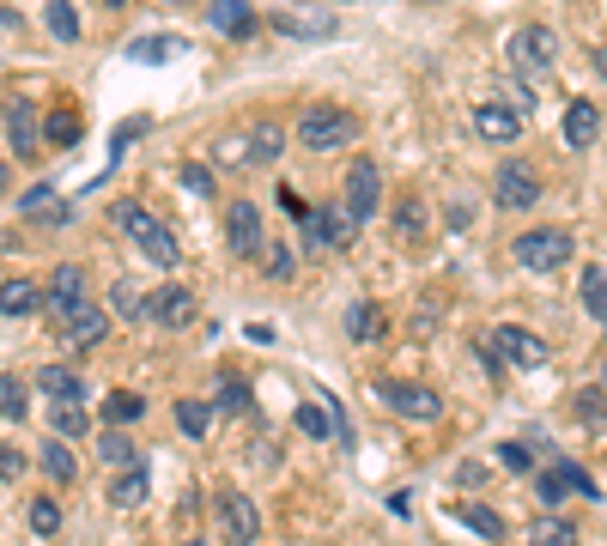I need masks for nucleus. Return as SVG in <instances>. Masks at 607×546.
<instances>
[{
    "mask_svg": "<svg viewBox=\"0 0 607 546\" xmlns=\"http://www.w3.org/2000/svg\"><path fill=\"white\" fill-rule=\"evenodd\" d=\"M146 492H152V480H146V468L134 462V468L116 474V486H110V504H116V510H140Z\"/></svg>",
    "mask_w": 607,
    "mask_h": 546,
    "instance_id": "23",
    "label": "nucleus"
},
{
    "mask_svg": "<svg viewBox=\"0 0 607 546\" xmlns=\"http://www.w3.org/2000/svg\"><path fill=\"white\" fill-rule=\"evenodd\" d=\"M49 310H61V316H73L85 304V273L73 268V261H67V268H55V280H49Z\"/></svg>",
    "mask_w": 607,
    "mask_h": 546,
    "instance_id": "16",
    "label": "nucleus"
},
{
    "mask_svg": "<svg viewBox=\"0 0 607 546\" xmlns=\"http://www.w3.org/2000/svg\"><path fill=\"white\" fill-rule=\"evenodd\" d=\"M499 468H504V474H535V455H528V443H499Z\"/></svg>",
    "mask_w": 607,
    "mask_h": 546,
    "instance_id": "42",
    "label": "nucleus"
},
{
    "mask_svg": "<svg viewBox=\"0 0 607 546\" xmlns=\"http://www.w3.org/2000/svg\"><path fill=\"white\" fill-rule=\"evenodd\" d=\"M267 273H274V280H291V273H298V261H291V243H267V261H262Z\"/></svg>",
    "mask_w": 607,
    "mask_h": 546,
    "instance_id": "43",
    "label": "nucleus"
},
{
    "mask_svg": "<svg viewBox=\"0 0 607 546\" xmlns=\"http://www.w3.org/2000/svg\"><path fill=\"white\" fill-rule=\"evenodd\" d=\"M577 413L589 419V425H595V419H607V389H583L577 395Z\"/></svg>",
    "mask_w": 607,
    "mask_h": 546,
    "instance_id": "46",
    "label": "nucleus"
},
{
    "mask_svg": "<svg viewBox=\"0 0 607 546\" xmlns=\"http://www.w3.org/2000/svg\"><path fill=\"white\" fill-rule=\"evenodd\" d=\"M396 225H401V231H420V225H425V207H420V195H408V201H401V207H396Z\"/></svg>",
    "mask_w": 607,
    "mask_h": 546,
    "instance_id": "48",
    "label": "nucleus"
},
{
    "mask_svg": "<svg viewBox=\"0 0 607 546\" xmlns=\"http://www.w3.org/2000/svg\"><path fill=\"white\" fill-rule=\"evenodd\" d=\"M171 7H176V0H171Z\"/></svg>",
    "mask_w": 607,
    "mask_h": 546,
    "instance_id": "52",
    "label": "nucleus"
},
{
    "mask_svg": "<svg viewBox=\"0 0 607 546\" xmlns=\"http://www.w3.org/2000/svg\"><path fill=\"white\" fill-rule=\"evenodd\" d=\"M104 7H128V0H104Z\"/></svg>",
    "mask_w": 607,
    "mask_h": 546,
    "instance_id": "51",
    "label": "nucleus"
},
{
    "mask_svg": "<svg viewBox=\"0 0 607 546\" xmlns=\"http://www.w3.org/2000/svg\"><path fill=\"white\" fill-rule=\"evenodd\" d=\"M104 334H110V310H92V304H80V310L67 316V340H73V346H98Z\"/></svg>",
    "mask_w": 607,
    "mask_h": 546,
    "instance_id": "22",
    "label": "nucleus"
},
{
    "mask_svg": "<svg viewBox=\"0 0 607 546\" xmlns=\"http://www.w3.org/2000/svg\"><path fill=\"white\" fill-rule=\"evenodd\" d=\"M279 146H286V134H279L274 122H255V128L243 134V170H250V164H274Z\"/></svg>",
    "mask_w": 607,
    "mask_h": 546,
    "instance_id": "20",
    "label": "nucleus"
},
{
    "mask_svg": "<svg viewBox=\"0 0 607 546\" xmlns=\"http://www.w3.org/2000/svg\"><path fill=\"white\" fill-rule=\"evenodd\" d=\"M595 134H602V110L589 104V98H571V110H565V140L577 146H595Z\"/></svg>",
    "mask_w": 607,
    "mask_h": 546,
    "instance_id": "19",
    "label": "nucleus"
},
{
    "mask_svg": "<svg viewBox=\"0 0 607 546\" xmlns=\"http://www.w3.org/2000/svg\"><path fill=\"white\" fill-rule=\"evenodd\" d=\"M449 516L462 522V528H474L480 541H504V516L486 510V504H449Z\"/></svg>",
    "mask_w": 607,
    "mask_h": 546,
    "instance_id": "24",
    "label": "nucleus"
},
{
    "mask_svg": "<svg viewBox=\"0 0 607 546\" xmlns=\"http://www.w3.org/2000/svg\"><path fill=\"white\" fill-rule=\"evenodd\" d=\"M583 310L607 322V268H583Z\"/></svg>",
    "mask_w": 607,
    "mask_h": 546,
    "instance_id": "30",
    "label": "nucleus"
},
{
    "mask_svg": "<svg viewBox=\"0 0 607 546\" xmlns=\"http://www.w3.org/2000/svg\"><path fill=\"white\" fill-rule=\"evenodd\" d=\"M377 395H383V401L396 407L401 419H420V425H432V419H444V395H437V389H425V383H396V377H389Z\"/></svg>",
    "mask_w": 607,
    "mask_h": 546,
    "instance_id": "7",
    "label": "nucleus"
},
{
    "mask_svg": "<svg viewBox=\"0 0 607 546\" xmlns=\"http://www.w3.org/2000/svg\"><path fill=\"white\" fill-rule=\"evenodd\" d=\"M504 55H511V67H523V73H547V67L559 61V31L553 25H523V31H511Z\"/></svg>",
    "mask_w": 607,
    "mask_h": 546,
    "instance_id": "4",
    "label": "nucleus"
},
{
    "mask_svg": "<svg viewBox=\"0 0 607 546\" xmlns=\"http://www.w3.org/2000/svg\"><path fill=\"white\" fill-rule=\"evenodd\" d=\"M219 413H250V383L243 377H219Z\"/></svg>",
    "mask_w": 607,
    "mask_h": 546,
    "instance_id": "39",
    "label": "nucleus"
},
{
    "mask_svg": "<svg viewBox=\"0 0 607 546\" xmlns=\"http://www.w3.org/2000/svg\"><path fill=\"white\" fill-rule=\"evenodd\" d=\"M474 134H480V140H492V146H511L516 134H523V110H516V104H480L474 110Z\"/></svg>",
    "mask_w": 607,
    "mask_h": 546,
    "instance_id": "12",
    "label": "nucleus"
},
{
    "mask_svg": "<svg viewBox=\"0 0 607 546\" xmlns=\"http://www.w3.org/2000/svg\"><path fill=\"white\" fill-rule=\"evenodd\" d=\"M267 25L274 31H286V37H334V19H291V13H267Z\"/></svg>",
    "mask_w": 607,
    "mask_h": 546,
    "instance_id": "33",
    "label": "nucleus"
},
{
    "mask_svg": "<svg viewBox=\"0 0 607 546\" xmlns=\"http://www.w3.org/2000/svg\"><path fill=\"white\" fill-rule=\"evenodd\" d=\"M492 359H504V364H516V371H541L553 352H547V340L541 334H528V328H492Z\"/></svg>",
    "mask_w": 607,
    "mask_h": 546,
    "instance_id": "6",
    "label": "nucleus"
},
{
    "mask_svg": "<svg viewBox=\"0 0 607 546\" xmlns=\"http://www.w3.org/2000/svg\"><path fill=\"white\" fill-rule=\"evenodd\" d=\"M98 455H104V462H116V468H134V462H140V450H134V443L122 437V425H110V431H104Z\"/></svg>",
    "mask_w": 607,
    "mask_h": 546,
    "instance_id": "36",
    "label": "nucleus"
},
{
    "mask_svg": "<svg viewBox=\"0 0 607 546\" xmlns=\"http://www.w3.org/2000/svg\"><path fill=\"white\" fill-rule=\"evenodd\" d=\"M535 492H541V504H565L571 492L595 498V480H589L583 468H571V462H565V468H547L541 480H535Z\"/></svg>",
    "mask_w": 607,
    "mask_h": 546,
    "instance_id": "13",
    "label": "nucleus"
},
{
    "mask_svg": "<svg viewBox=\"0 0 607 546\" xmlns=\"http://www.w3.org/2000/svg\"><path fill=\"white\" fill-rule=\"evenodd\" d=\"M225 243H231V255H262V207L255 201L225 207Z\"/></svg>",
    "mask_w": 607,
    "mask_h": 546,
    "instance_id": "11",
    "label": "nucleus"
},
{
    "mask_svg": "<svg viewBox=\"0 0 607 546\" xmlns=\"http://www.w3.org/2000/svg\"><path fill=\"white\" fill-rule=\"evenodd\" d=\"M49 425H55V437H73V443H80V437H85V413H80V401H55Z\"/></svg>",
    "mask_w": 607,
    "mask_h": 546,
    "instance_id": "34",
    "label": "nucleus"
},
{
    "mask_svg": "<svg viewBox=\"0 0 607 546\" xmlns=\"http://www.w3.org/2000/svg\"><path fill=\"white\" fill-rule=\"evenodd\" d=\"M146 316H152L159 328H188V322H195V298H188L183 286H164V292L146 298Z\"/></svg>",
    "mask_w": 607,
    "mask_h": 546,
    "instance_id": "14",
    "label": "nucleus"
},
{
    "mask_svg": "<svg viewBox=\"0 0 607 546\" xmlns=\"http://www.w3.org/2000/svg\"><path fill=\"white\" fill-rule=\"evenodd\" d=\"M219 528H225V541L231 546H250L255 534H262V510H255V498L250 492H219Z\"/></svg>",
    "mask_w": 607,
    "mask_h": 546,
    "instance_id": "9",
    "label": "nucleus"
},
{
    "mask_svg": "<svg viewBox=\"0 0 607 546\" xmlns=\"http://www.w3.org/2000/svg\"><path fill=\"white\" fill-rule=\"evenodd\" d=\"M176 425H183L188 437H207V425H213V407H207V401H176Z\"/></svg>",
    "mask_w": 607,
    "mask_h": 546,
    "instance_id": "38",
    "label": "nucleus"
},
{
    "mask_svg": "<svg viewBox=\"0 0 607 546\" xmlns=\"http://www.w3.org/2000/svg\"><path fill=\"white\" fill-rule=\"evenodd\" d=\"M110 310H116L122 322H134V316H146V310H140V292H134V286H116V292H110Z\"/></svg>",
    "mask_w": 607,
    "mask_h": 546,
    "instance_id": "44",
    "label": "nucleus"
},
{
    "mask_svg": "<svg viewBox=\"0 0 607 546\" xmlns=\"http://www.w3.org/2000/svg\"><path fill=\"white\" fill-rule=\"evenodd\" d=\"M492 195H499V207L528 213L535 201H541V177H535V164L511 158V164H499V182H492Z\"/></svg>",
    "mask_w": 607,
    "mask_h": 546,
    "instance_id": "8",
    "label": "nucleus"
},
{
    "mask_svg": "<svg viewBox=\"0 0 607 546\" xmlns=\"http://www.w3.org/2000/svg\"><path fill=\"white\" fill-rule=\"evenodd\" d=\"M25 462H31V455L19 450V443H0V480H19V474H25Z\"/></svg>",
    "mask_w": 607,
    "mask_h": 546,
    "instance_id": "45",
    "label": "nucleus"
},
{
    "mask_svg": "<svg viewBox=\"0 0 607 546\" xmlns=\"http://www.w3.org/2000/svg\"><path fill=\"white\" fill-rule=\"evenodd\" d=\"M183 189L188 195H213V170L207 164H183Z\"/></svg>",
    "mask_w": 607,
    "mask_h": 546,
    "instance_id": "47",
    "label": "nucleus"
},
{
    "mask_svg": "<svg viewBox=\"0 0 607 546\" xmlns=\"http://www.w3.org/2000/svg\"><path fill=\"white\" fill-rule=\"evenodd\" d=\"M528 546H577V528L559 516H541L535 528H528Z\"/></svg>",
    "mask_w": 607,
    "mask_h": 546,
    "instance_id": "31",
    "label": "nucleus"
},
{
    "mask_svg": "<svg viewBox=\"0 0 607 546\" xmlns=\"http://www.w3.org/2000/svg\"><path fill=\"white\" fill-rule=\"evenodd\" d=\"M55 528H61V504H55V498H37V504H31V534L49 541Z\"/></svg>",
    "mask_w": 607,
    "mask_h": 546,
    "instance_id": "41",
    "label": "nucleus"
},
{
    "mask_svg": "<svg viewBox=\"0 0 607 546\" xmlns=\"http://www.w3.org/2000/svg\"><path fill=\"white\" fill-rule=\"evenodd\" d=\"M140 413H146V401H140V395H128V389H116V395L104 401V419H110V425H134Z\"/></svg>",
    "mask_w": 607,
    "mask_h": 546,
    "instance_id": "37",
    "label": "nucleus"
},
{
    "mask_svg": "<svg viewBox=\"0 0 607 546\" xmlns=\"http://www.w3.org/2000/svg\"><path fill=\"white\" fill-rule=\"evenodd\" d=\"M7 140H13V152L25 158V164H31V158H37V140H43V128H37V116H31V104H25V98H19L13 110H7Z\"/></svg>",
    "mask_w": 607,
    "mask_h": 546,
    "instance_id": "17",
    "label": "nucleus"
},
{
    "mask_svg": "<svg viewBox=\"0 0 607 546\" xmlns=\"http://www.w3.org/2000/svg\"><path fill=\"white\" fill-rule=\"evenodd\" d=\"M511 261L528 273H553L571 261V231H559V225H541V231H523L511 243Z\"/></svg>",
    "mask_w": 607,
    "mask_h": 546,
    "instance_id": "3",
    "label": "nucleus"
},
{
    "mask_svg": "<svg viewBox=\"0 0 607 546\" xmlns=\"http://www.w3.org/2000/svg\"><path fill=\"white\" fill-rule=\"evenodd\" d=\"M176 49H183L176 37H134L128 43V61H171Z\"/></svg>",
    "mask_w": 607,
    "mask_h": 546,
    "instance_id": "35",
    "label": "nucleus"
},
{
    "mask_svg": "<svg viewBox=\"0 0 607 546\" xmlns=\"http://www.w3.org/2000/svg\"><path fill=\"white\" fill-rule=\"evenodd\" d=\"M0 419H25V377H0Z\"/></svg>",
    "mask_w": 607,
    "mask_h": 546,
    "instance_id": "40",
    "label": "nucleus"
},
{
    "mask_svg": "<svg viewBox=\"0 0 607 546\" xmlns=\"http://www.w3.org/2000/svg\"><path fill=\"white\" fill-rule=\"evenodd\" d=\"M43 19H49L55 43H80V13H73V0H43Z\"/></svg>",
    "mask_w": 607,
    "mask_h": 546,
    "instance_id": "27",
    "label": "nucleus"
},
{
    "mask_svg": "<svg viewBox=\"0 0 607 546\" xmlns=\"http://www.w3.org/2000/svg\"><path fill=\"white\" fill-rule=\"evenodd\" d=\"M19 213H25V219H37V225H61V219H67V201L55 195L49 182H37V189H25Z\"/></svg>",
    "mask_w": 607,
    "mask_h": 546,
    "instance_id": "21",
    "label": "nucleus"
},
{
    "mask_svg": "<svg viewBox=\"0 0 607 546\" xmlns=\"http://www.w3.org/2000/svg\"><path fill=\"white\" fill-rule=\"evenodd\" d=\"M353 140H358V116L341 104H322V110H304L298 116V146H310V152H341Z\"/></svg>",
    "mask_w": 607,
    "mask_h": 546,
    "instance_id": "2",
    "label": "nucleus"
},
{
    "mask_svg": "<svg viewBox=\"0 0 607 546\" xmlns=\"http://www.w3.org/2000/svg\"><path fill=\"white\" fill-rule=\"evenodd\" d=\"M43 474H49L55 486L73 480V450H67V437H49V443H43Z\"/></svg>",
    "mask_w": 607,
    "mask_h": 546,
    "instance_id": "29",
    "label": "nucleus"
},
{
    "mask_svg": "<svg viewBox=\"0 0 607 546\" xmlns=\"http://www.w3.org/2000/svg\"><path fill=\"white\" fill-rule=\"evenodd\" d=\"M43 304V292L31 286V280H7V286H0V316H31Z\"/></svg>",
    "mask_w": 607,
    "mask_h": 546,
    "instance_id": "28",
    "label": "nucleus"
},
{
    "mask_svg": "<svg viewBox=\"0 0 607 546\" xmlns=\"http://www.w3.org/2000/svg\"><path fill=\"white\" fill-rule=\"evenodd\" d=\"M377 201H383V170L370 164V158H358V164L346 170V201H341V207L365 225L370 213H377Z\"/></svg>",
    "mask_w": 607,
    "mask_h": 546,
    "instance_id": "10",
    "label": "nucleus"
},
{
    "mask_svg": "<svg viewBox=\"0 0 607 546\" xmlns=\"http://www.w3.org/2000/svg\"><path fill=\"white\" fill-rule=\"evenodd\" d=\"M298 431H304V437H334V431H341V425H334V401H329V395H322V401H304L298 407Z\"/></svg>",
    "mask_w": 607,
    "mask_h": 546,
    "instance_id": "25",
    "label": "nucleus"
},
{
    "mask_svg": "<svg viewBox=\"0 0 607 546\" xmlns=\"http://www.w3.org/2000/svg\"><path fill=\"white\" fill-rule=\"evenodd\" d=\"M207 25L219 31V37H255V7L250 0H213Z\"/></svg>",
    "mask_w": 607,
    "mask_h": 546,
    "instance_id": "15",
    "label": "nucleus"
},
{
    "mask_svg": "<svg viewBox=\"0 0 607 546\" xmlns=\"http://www.w3.org/2000/svg\"><path fill=\"white\" fill-rule=\"evenodd\" d=\"M43 140H49V146H80V140H85L80 110H49V122H43Z\"/></svg>",
    "mask_w": 607,
    "mask_h": 546,
    "instance_id": "26",
    "label": "nucleus"
},
{
    "mask_svg": "<svg viewBox=\"0 0 607 546\" xmlns=\"http://www.w3.org/2000/svg\"><path fill=\"white\" fill-rule=\"evenodd\" d=\"M595 67H602V79H607V49H602V61H595Z\"/></svg>",
    "mask_w": 607,
    "mask_h": 546,
    "instance_id": "50",
    "label": "nucleus"
},
{
    "mask_svg": "<svg viewBox=\"0 0 607 546\" xmlns=\"http://www.w3.org/2000/svg\"><path fill=\"white\" fill-rule=\"evenodd\" d=\"M37 389L49 395V401H85V377H80V371H67V364H43Z\"/></svg>",
    "mask_w": 607,
    "mask_h": 546,
    "instance_id": "18",
    "label": "nucleus"
},
{
    "mask_svg": "<svg viewBox=\"0 0 607 546\" xmlns=\"http://www.w3.org/2000/svg\"><path fill=\"white\" fill-rule=\"evenodd\" d=\"M346 334H353V340H377V334H383V310H377V304H353V310H346Z\"/></svg>",
    "mask_w": 607,
    "mask_h": 546,
    "instance_id": "32",
    "label": "nucleus"
},
{
    "mask_svg": "<svg viewBox=\"0 0 607 546\" xmlns=\"http://www.w3.org/2000/svg\"><path fill=\"white\" fill-rule=\"evenodd\" d=\"M116 231L128 237V243H140V255H146V261H159V268H176V261H183L176 237L164 231V225L140 207V201H122V207H116Z\"/></svg>",
    "mask_w": 607,
    "mask_h": 546,
    "instance_id": "1",
    "label": "nucleus"
},
{
    "mask_svg": "<svg viewBox=\"0 0 607 546\" xmlns=\"http://www.w3.org/2000/svg\"><path fill=\"white\" fill-rule=\"evenodd\" d=\"M279 207H286V213H291V219H304V213H310V207H304V201H298V195H291V189H279Z\"/></svg>",
    "mask_w": 607,
    "mask_h": 546,
    "instance_id": "49",
    "label": "nucleus"
},
{
    "mask_svg": "<svg viewBox=\"0 0 607 546\" xmlns=\"http://www.w3.org/2000/svg\"><path fill=\"white\" fill-rule=\"evenodd\" d=\"M298 225H304V249H346L358 219L346 207H310Z\"/></svg>",
    "mask_w": 607,
    "mask_h": 546,
    "instance_id": "5",
    "label": "nucleus"
}]
</instances>
